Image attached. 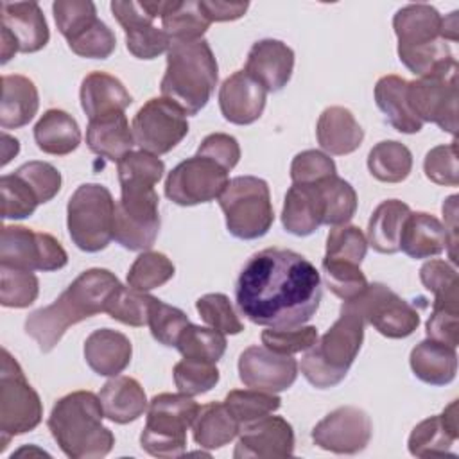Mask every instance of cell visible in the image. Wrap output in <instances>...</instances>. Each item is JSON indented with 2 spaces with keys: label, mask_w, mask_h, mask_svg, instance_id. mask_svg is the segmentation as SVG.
Segmentation results:
<instances>
[{
  "label": "cell",
  "mask_w": 459,
  "mask_h": 459,
  "mask_svg": "<svg viewBox=\"0 0 459 459\" xmlns=\"http://www.w3.org/2000/svg\"><path fill=\"white\" fill-rule=\"evenodd\" d=\"M2 142H4V160H2V165H7L20 151V142L13 136H9L7 133L2 134Z\"/></svg>",
  "instance_id": "cell-64"
},
{
  "label": "cell",
  "mask_w": 459,
  "mask_h": 459,
  "mask_svg": "<svg viewBox=\"0 0 459 459\" xmlns=\"http://www.w3.org/2000/svg\"><path fill=\"white\" fill-rule=\"evenodd\" d=\"M115 206L111 192L99 183L77 186L66 204V226L72 242L86 253H97L113 240Z\"/></svg>",
  "instance_id": "cell-9"
},
{
  "label": "cell",
  "mask_w": 459,
  "mask_h": 459,
  "mask_svg": "<svg viewBox=\"0 0 459 459\" xmlns=\"http://www.w3.org/2000/svg\"><path fill=\"white\" fill-rule=\"evenodd\" d=\"M224 403L235 416V420L242 425L278 411L281 405V398L274 393L249 387L230 391L224 398Z\"/></svg>",
  "instance_id": "cell-45"
},
{
  "label": "cell",
  "mask_w": 459,
  "mask_h": 459,
  "mask_svg": "<svg viewBox=\"0 0 459 459\" xmlns=\"http://www.w3.org/2000/svg\"><path fill=\"white\" fill-rule=\"evenodd\" d=\"M174 264L158 251H143L136 256L127 273V285L140 292H149L161 287L174 276Z\"/></svg>",
  "instance_id": "cell-42"
},
{
  "label": "cell",
  "mask_w": 459,
  "mask_h": 459,
  "mask_svg": "<svg viewBox=\"0 0 459 459\" xmlns=\"http://www.w3.org/2000/svg\"><path fill=\"white\" fill-rule=\"evenodd\" d=\"M36 194L39 204L52 201L61 190V172L47 161H27L14 170Z\"/></svg>",
  "instance_id": "cell-56"
},
{
  "label": "cell",
  "mask_w": 459,
  "mask_h": 459,
  "mask_svg": "<svg viewBox=\"0 0 459 459\" xmlns=\"http://www.w3.org/2000/svg\"><path fill=\"white\" fill-rule=\"evenodd\" d=\"M186 325H190V321L181 308L167 305L158 298H152L147 326L151 328L152 337L160 344L176 348V342Z\"/></svg>",
  "instance_id": "cell-53"
},
{
  "label": "cell",
  "mask_w": 459,
  "mask_h": 459,
  "mask_svg": "<svg viewBox=\"0 0 459 459\" xmlns=\"http://www.w3.org/2000/svg\"><path fill=\"white\" fill-rule=\"evenodd\" d=\"M0 264L48 273L63 269L68 264V255L52 235L13 224L2 228Z\"/></svg>",
  "instance_id": "cell-12"
},
{
  "label": "cell",
  "mask_w": 459,
  "mask_h": 459,
  "mask_svg": "<svg viewBox=\"0 0 459 459\" xmlns=\"http://www.w3.org/2000/svg\"><path fill=\"white\" fill-rule=\"evenodd\" d=\"M0 43H2V65H5L11 57H14V54L16 52H20L18 50V43L14 41V38L5 30V29H2V34H0Z\"/></svg>",
  "instance_id": "cell-63"
},
{
  "label": "cell",
  "mask_w": 459,
  "mask_h": 459,
  "mask_svg": "<svg viewBox=\"0 0 459 459\" xmlns=\"http://www.w3.org/2000/svg\"><path fill=\"white\" fill-rule=\"evenodd\" d=\"M316 326H294V328H273L267 326L262 332V344L269 350L283 355H294L307 351L317 341Z\"/></svg>",
  "instance_id": "cell-54"
},
{
  "label": "cell",
  "mask_w": 459,
  "mask_h": 459,
  "mask_svg": "<svg viewBox=\"0 0 459 459\" xmlns=\"http://www.w3.org/2000/svg\"><path fill=\"white\" fill-rule=\"evenodd\" d=\"M294 50L273 38L260 39L249 48L244 72L260 82L265 91H280L292 77Z\"/></svg>",
  "instance_id": "cell-21"
},
{
  "label": "cell",
  "mask_w": 459,
  "mask_h": 459,
  "mask_svg": "<svg viewBox=\"0 0 459 459\" xmlns=\"http://www.w3.org/2000/svg\"><path fill=\"white\" fill-rule=\"evenodd\" d=\"M407 82L400 75H384L375 84V102L384 113L385 122L396 131L414 134L423 124L414 117L407 102Z\"/></svg>",
  "instance_id": "cell-34"
},
{
  "label": "cell",
  "mask_w": 459,
  "mask_h": 459,
  "mask_svg": "<svg viewBox=\"0 0 459 459\" xmlns=\"http://www.w3.org/2000/svg\"><path fill=\"white\" fill-rule=\"evenodd\" d=\"M133 346L127 335L111 328L91 332L84 341V360L100 377H117L131 362Z\"/></svg>",
  "instance_id": "cell-24"
},
{
  "label": "cell",
  "mask_w": 459,
  "mask_h": 459,
  "mask_svg": "<svg viewBox=\"0 0 459 459\" xmlns=\"http://www.w3.org/2000/svg\"><path fill=\"white\" fill-rule=\"evenodd\" d=\"M199 411L197 402L185 393H160L151 398L142 448L154 457H179L186 450V430Z\"/></svg>",
  "instance_id": "cell-7"
},
{
  "label": "cell",
  "mask_w": 459,
  "mask_h": 459,
  "mask_svg": "<svg viewBox=\"0 0 459 459\" xmlns=\"http://www.w3.org/2000/svg\"><path fill=\"white\" fill-rule=\"evenodd\" d=\"M368 251V238L359 226H333L326 237L325 258L342 260L360 265Z\"/></svg>",
  "instance_id": "cell-49"
},
{
  "label": "cell",
  "mask_w": 459,
  "mask_h": 459,
  "mask_svg": "<svg viewBox=\"0 0 459 459\" xmlns=\"http://www.w3.org/2000/svg\"><path fill=\"white\" fill-rule=\"evenodd\" d=\"M321 296V274L316 265L283 247L251 255L235 283L240 314L260 326H301L317 312Z\"/></svg>",
  "instance_id": "cell-1"
},
{
  "label": "cell",
  "mask_w": 459,
  "mask_h": 459,
  "mask_svg": "<svg viewBox=\"0 0 459 459\" xmlns=\"http://www.w3.org/2000/svg\"><path fill=\"white\" fill-rule=\"evenodd\" d=\"M39 108L36 84L18 74L2 75L0 126L2 129H18L27 126Z\"/></svg>",
  "instance_id": "cell-33"
},
{
  "label": "cell",
  "mask_w": 459,
  "mask_h": 459,
  "mask_svg": "<svg viewBox=\"0 0 459 459\" xmlns=\"http://www.w3.org/2000/svg\"><path fill=\"white\" fill-rule=\"evenodd\" d=\"M195 154L213 160L215 163H219L222 169H226L230 172L231 169L237 167V163L240 160V145H238L237 138L231 134L212 133L201 142Z\"/></svg>",
  "instance_id": "cell-60"
},
{
  "label": "cell",
  "mask_w": 459,
  "mask_h": 459,
  "mask_svg": "<svg viewBox=\"0 0 459 459\" xmlns=\"http://www.w3.org/2000/svg\"><path fill=\"white\" fill-rule=\"evenodd\" d=\"M333 174H337L333 160L316 149L296 154L290 163V179L298 185H314Z\"/></svg>",
  "instance_id": "cell-58"
},
{
  "label": "cell",
  "mask_w": 459,
  "mask_h": 459,
  "mask_svg": "<svg viewBox=\"0 0 459 459\" xmlns=\"http://www.w3.org/2000/svg\"><path fill=\"white\" fill-rule=\"evenodd\" d=\"M111 13L126 34V47L136 59H154L170 47L163 29L154 25V18L142 2H111Z\"/></svg>",
  "instance_id": "cell-19"
},
{
  "label": "cell",
  "mask_w": 459,
  "mask_h": 459,
  "mask_svg": "<svg viewBox=\"0 0 459 459\" xmlns=\"http://www.w3.org/2000/svg\"><path fill=\"white\" fill-rule=\"evenodd\" d=\"M323 199V224L342 226L351 221L357 212V192L355 188L337 174L316 183Z\"/></svg>",
  "instance_id": "cell-40"
},
{
  "label": "cell",
  "mask_w": 459,
  "mask_h": 459,
  "mask_svg": "<svg viewBox=\"0 0 459 459\" xmlns=\"http://www.w3.org/2000/svg\"><path fill=\"white\" fill-rule=\"evenodd\" d=\"M294 454L292 425L281 416H262L242 423L238 429V443L235 445V459H280Z\"/></svg>",
  "instance_id": "cell-18"
},
{
  "label": "cell",
  "mask_w": 459,
  "mask_h": 459,
  "mask_svg": "<svg viewBox=\"0 0 459 459\" xmlns=\"http://www.w3.org/2000/svg\"><path fill=\"white\" fill-rule=\"evenodd\" d=\"M393 29L398 48H416L443 38V16L429 4H409L396 11Z\"/></svg>",
  "instance_id": "cell-27"
},
{
  "label": "cell",
  "mask_w": 459,
  "mask_h": 459,
  "mask_svg": "<svg viewBox=\"0 0 459 459\" xmlns=\"http://www.w3.org/2000/svg\"><path fill=\"white\" fill-rule=\"evenodd\" d=\"M459 437L457 400L450 402L441 414L420 421L407 441L409 454L414 457L452 455L450 446Z\"/></svg>",
  "instance_id": "cell-23"
},
{
  "label": "cell",
  "mask_w": 459,
  "mask_h": 459,
  "mask_svg": "<svg viewBox=\"0 0 459 459\" xmlns=\"http://www.w3.org/2000/svg\"><path fill=\"white\" fill-rule=\"evenodd\" d=\"M407 102L414 117L457 134V74L448 77H418L407 82Z\"/></svg>",
  "instance_id": "cell-15"
},
{
  "label": "cell",
  "mask_w": 459,
  "mask_h": 459,
  "mask_svg": "<svg viewBox=\"0 0 459 459\" xmlns=\"http://www.w3.org/2000/svg\"><path fill=\"white\" fill-rule=\"evenodd\" d=\"M240 423L230 412L224 402H212L199 407L194 423V441L206 450H217L238 436Z\"/></svg>",
  "instance_id": "cell-37"
},
{
  "label": "cell",
  "mask_w": 459,
  "mask_h": 459,
  "mask_svg": "<svg viewBox=\"0 0 459 459\" xmlns=\"http://www.w3.org/2000/svg\"><path fill=\"white\" fill-rule=\"evenodd\" d=\"M230 178L228 170L206 156L194 154L178 163L167 176L165 195L179 206L210 203L222 194Z\"/></svg>",
  "instance_id": "cell-13"
},
{
  "label": "cell",
  "mask_w": 459,
  "mask_h": 459,
  "mask_svg": "<svg viewBox=\"0 0 459 459\" xmlns=\"http://www.w3.org/2000/svg\"><path fill=\"white\" fill-rule=\"evenodd\" d=\"M68 47L79 57L108 59L115 52L117 38L102 20H97L88 30L68 41Z\"/></svg>",
  "instance_id": "cell-57"
},
{
  "label": "cell",
  "mask_w": 459,
  "mask_h": 459,
  "mask_svg": "<svg viewBox=\"0 0 459 459\" xmlns=\"http://www.w3.org/2000/svg\"><path fill=\"white\" fill-rule=\"evenodd\" d=\"M199 9L212 22H233L246 14L247 2H226V0H197Z\"/></svg>",
  "instance_id": "cell-61"
},
{
  "label": "cell",
  "mask_w": 459,
  "mask_h": 459,
  "mask_svg": "<svg viewBox=\"0 0 459 459\" xmlns=\"http://www.w3.org/2000/svg\"><path fill=\"white\" fill-rule=\"evenodd\" d=\"M34 140L39 151L52 156H66L81 143L77 120L63 109H47L34 126Z\"/></svg>",
  "instance_id": "cell-35"
},
{
  "label": "cell",
  "mask_w": 459,
  "mask_h": 459,
  "mask_svg": "<svg viewBox=\"0 0 459 459\" xmlns=\"http://www.w3.org/2000/svg\"><path fill=\"white\" fill-rule=\"evenodd\" d=\"M425 176L436 183L445 186H457L459 183V169H457V142H450L445 145L432 147L423 160Z\"/></svg>",
  "instance_id": "cell-55"
},
{
  "label": "cell",
  "mask_w": 459,
  "mask_h": 459,
  "mask_svg": "<svg viewBox=\"0 0 459 459\" xmlns=\"http://www.w3.org/2000/svg\"><path fill=\"white\" fill-rule=\"evenodd\" d=\"M298 377V362L267 346L253 344L238 357V378L246 387L280 393L287 391Z\"/></svg>",
  "instance_id": "cell-17"
},
{
  "label": "cell",
  "mask_w": 459,
  "mask_h": 459,
  "mask_svg": "<svg viewBox=\"0 0 459 459\" xmlns=\"http://www.w3.org/2000/svg\"><path fill=\"white\" fill-rule=\"evenodd\" d=\"M446 231L443 222L427 212H411L400 235V249L414 258L423 260L446 249Z\"/></svg>",
  "instance_id": "cell-31"
},
{
  "label": "cell",
  "mask_w": 459,
  "mask_h": 459,
  "mask_svg": "<svg viewBox=\"0 0 459 459\" xmlns=\"http://www.w3.org/2000/svg\"><path fill=\"white\" fill-rule=\"evenodd\" d=\"M378 333L389 339H403L420 326V312L384 283H369L366 290L350 301Z\"/></svg>",
  "instance_id": "cell-14"
},
{
  "label": "cell",
  "mask_w": 459,
  "mask_h": 459,
  "mask_svg": "<svg viewBox=\"0 0 459 459\" xmlns=\"http://www.w3.org/2000/svg\"><path fill=\"white\" fill-rule=\"evenodd\" d=\"M321 269L326 287L342 301H351L359 298L369 285L366 274L357 264L323 258Z\"/></svg>",
  "instance_id": "cell-46"
},
{
  "label": "cell",
  "mask_w": 459,
  "mask_h": 459,
  "mask_svg": "<svg viewBox=\"0 0 459 459\" xmlns=\"http://www.w3.org/2000/svg\"><path fill=\"white\" fill-rule=\"evenodd\" d=\"M427 337L457 348L459 344V307L432 305L427 321Z\"/></svg>",
  "instance_id": "cell-59"
},
{
  "label": "cell",
  "mask_w": 459,
  "mask_h": 459,
  "mask_svg": "<svg viewBox=\"0 0 459 459\" xmlns=\"http://www.w3.org/2000/svg\"><path fill=\"white\" fill-rule=\"evenodd\" d=\"M420 280L423 287L434 294L432 305L459 307V276L454 265L432 258L421 265Z\"/></svg>",
  "instance_id": "cell-44"
},
{
  "label": "cell",
  "mask_w": 459,
  "mask_h": 459,
  "mask_svg": "<svg viewBox=\"0 0 459 459\" xmlns=\"http://www.w3.org/2000/svg\"><path fill=\"white\" fill-rule=\"evenodd\" d=\"M86 143L91 152L113 163H118L131 152L133 145H136L126 113H113L90 120L86 127Z\"/></svg>",
  "instance_id": "cell-29"
},
{
  "label": "cell",
  "mask_w": 459,
  "mask_h": 459,
  "mask_svg": "<svg viewBox=\"0 0 459 459\" xmlns=\"http://www.w3.org/2000/svg\"><path fill=\"white\" fill-rule=\"evenodd\" d=\"M228 231L240 240L264 237L273 222L274 212L267 181L256 176H237L228 181L219 195Z\"/></svg>",
  "instance_id": "cell-8"
},
{
  "label": "cell",
  "mask_w": 459,
  "mask_h": 459,
  "mask_svg": "<svg viewBox=\"0 0 459 459\" xmlns=\"http://www.w3.org/2000/svg\"><path fill=\"white\" fill-rule=\"evenodd\" d=\"M267 91L244 70L233 72L219 88V108L222 117L237 126L256 122L265 108Z\"/></svg>",
  "instance_id": "cell-20"
},
{
  "label": "cell",
  "mask_w": 459,
  "mask_h": 459,
  "mask_svg": "<svg viewBox=\"0 0 459 459\" xmlns=\"http://www.w3.org/2000/svg\"><path fill=\"white\" fill-rule=\"evenodd\" d=\"M373 434V423L366 411L342 405L328 412L312 429V441L319 448L333 454H359L362 452Z\"/></svg>",
  "instance_id": "cell-16"
},
{
  "label": "cell",
  "mask_w": 459,
  "mask_h": 459,
  "mask_svg": "<svg viewBox=\"0 0 459 459\" xmlns=\"http://www.w3.org/2000/svg\"><path fill=\"white\" fill-rule=\"evenodd\" d=\"M152 298L154 296L147 292H140L129 285L124 287L120 283L108 301L106 314H109L111 319L129 326H145L149 323V308Z\"/></svg>",
  "instance_id": "cell-47"
},
{
  "label": "cell",
  "mask_w": 459,
  "mask_h": 459,
  "mask_svg": "<svg viewBox=\"0 0 459 459\" xmlns=\"http://www.w3.org/2000/svg\"><path fill=\"white\" fill-rule=\"evenodd\" d=\"M104 416L113 423H131L138 420L149 407L147 396L140 382L133 377H113L99 393Z\"/></svg>",
  "instance_id": "cell-30"
},
{
  "label": "cell",
  "mask_w": 459,
  "mask_h": 459,
  "mask_svg": "<svg viewBox=\"0 0 459 459\" xmlns=\"http://www.w3.org/2000/svg\"><path fill=\"white\" fill-rule=\"evenodd\" d=\"M176 348L183 359L217 364V360H221L226 351V337L219 330L190 323L183 328Z\"/></svg>",
  "instance_id": "cell-41"
},
{
  "label": "cell",
  "mask_w": 459,
  "mask_h": 459,
  "mask_svg": "<svg viewBox=\"0 0 459 459\" xmlns=\"http://www.w3.org/2000/svg\"><path fill=\"white\" fill-rule=\"evenodd\" d=\"M364 317L350 303L341 305L337 321L317 337L301 359V375L317 389L335 387L344 380L364 341Z\"/></svg>",
  "instance_id": "cell-6"
},
{
  "label": "cell",
  "mask_w": 459,
  "mask_h": 459,
  "mask_svg": "<svg viewBox=\"0 0 459 459\" xmlns=\"http://www.w3.org/2000/svg\"><path fill=\"white\" fill-rule=\"evenodd\" d=\"M102 418L104 409L95 393L74 391L54 403L47 425L66 457L99 459L115 445V436L102 425Z\"/></svg>",
  "instance_id": "cell-4"
},
{
  "label": "cell",
  "mask_w": 459,
  "mask_h": 459,
  "mask_svg": "<svg viewBox=\"0 0 459 459\" xmlns=\"http://www.w3.org/2000/svg\"><path fill=\"white\" fill-rule=\"evenodd\" d=\"M2 29H5L22 54L41 50L48 39L50 30L45 14L38 2H2Z\"/></svg>",
  "instance_id": "cell-22"
},
{
  "label": "cell",
  "mask_w": 459,
  "mask_h": 459,
  "mask_svg": "<svg viewBox=\"0 0 459 459\" xmlns=\"http://www.w3.org/2000/svg\"><path fill=\"white\" fill-rule=\"evenodd\" d=\"M409 364L414 377L421 382L446 385L457 373V351L454 346L427 337L412 348Z\"/></svg>",
  "instance_id": "cell-32"
},
{
  "label": "cell",
  "mask_w": 459,
  "mask_h": 459,
  "mask_svg": "<svg viewBox=\"0 0 459 459\" xmlns=\"http://www.w3.org/2000/svg\"><path fill=\"white\" fill-rule=\"evenodd\" d=\"M217 79V59L206 39L170 41L160 84L161 97L179 106L186 117L195 115L208 104Z\"/></svg>",
  "instance_id": "cell-5"
},
{
  "label": "cell",
  "mask_w": 459,
  "mask_h": 459,
  "mask_svg": "<svg viewBox=\"0 0 459 459\" xmlns=\"http://www.w3.org/2000/svg\"><path fill=\"white\" fill-rule=\"evenodd\" d=\"M174 384L179 393L188 396H197L208 393L219 382V369L212 362L183 359L179 360L174 369Z\"/></svg>",
  "instance_id": "cell-50"
},
{
  "label": "cell",
  "mask_w": 459,
  "mask_h": 459,
  "mask_svg": "<svg viewBox=\"0 0 459 459\" xmlns=\"http://www.w3.org/2000/svg\"><path fill=\"white\" fill-rule=\"evenodd\" d=\"M81 108L88 120L124 113L131 106L133 97L126 86L106 72H91L81 82Z\"/></svg>",
  "instance_id": "cell-26"
},
{
  "label": "cell",
  "mask_w": 459,
  "mask_h": 459,
  "mask_svg": "<svg viewBox=\"0 0 459 459\" xmlns=\"http://www.w3.org/2000/svg\"><path fill=\"white\" fill-rule=\"evenodd\" d=\"M210 22L199 9L197 0H167L161 14V29L170 41L203 39Z\"/></svg>",
  "instance_id": "cell-38"
},
{
  "label": "cell",
  "mask_w": 459,
  "mask_h": 459,
  "mask_svg": "<svg viewBox=\"0 0 459 459\" xmlns=\"http://www.w3.org/2000/svg\"><path fill=\"white\" fill-rule=\"evenodd\" d=\"M411 208L398 199L382 201L368 222V244L382 255H394L400 251V235Z\"/></svg>",
  "instance_id": "cell-36"
},
{
  "label": "cell",
  "mask_w": 459,
  "mask_h": 459,
  "mask_svg": "<svg viewBox=\"0 0 459 459\" xmlns=\"http://www.w3.org/2000/svg\"><path fill=\"white\" fill-rule=\"evenodd\" d=\"M120 199L115 206L113 238L129 251H147L160 233V197L154 186L165 163L145 151H131L118 163Z\"/></svg>",
  "instance_id": "cell-2"
},
{
  "label": "cell",
  "mask_w": 459,
  "mask_h": 459,
  "mask_svg": "<svg viewBox=\"0 0 459 459\" xmlns=\"http://www.w3.org/2000/svg\"><path fill=\"white\" fill-rule=\"evenodd\" d=\"M443 215H445V231H446V249L452 264H457L455 256V246H457V195H450L443 203Z\"/></svg>",
  "instance_id": "cell-62"
},
{
  "label": "cell",
  "mask_w": 459,
  "mask_h": 459,
  "mask_svg": "<svg viewBox=\"0 0 459 459\" xmlns=\"http://www.w3.org/2000/svg\"><path fill=\"white\" fill-rule=\"evenodd\" d=\"M52 13L59 32L66 41L75 39L99 20L95 4L88 0H56L52 4Z\"/></svg>",
  "instance_id": "cell-48"
},
{
  "label": "cell",
  "mask_w": 459,
  "mask_h": 459,
  "mask_svg": "<svg viewBox=\"0 0 459 459\" xmlns=\"http://www.w3.org/2000/svg\"><path fill=\"white\" fill-rule=\"evenodd\" d=\"M43 418L39 394L25 378L18 360L2 348L0 369V450L20 434L34 430Z\"/></svg>",
  "instance_id": "cell-10"
},
{
  "label": "cell",
  "mask_w": 459,
  "mask_h": 459,
  "mask_svg": "<svg viewBox=\"0 0 459 459\" xmlns=\"http://www.w3.org/2000/svg\"><path fill=\"white\" fill-rule=\"evenodd\" d=\"M0 192L4 219H27L39 204L34 190L16 172L0 178Z\"/></svg>",
  "instance_id": "cell-51"
},
{
  "label": "cell",
  "mask_w": 459,
  "mask_h": 459,
  "mask_svg": "<svg viewBox=\"0 0 459 459\" xmlns=\"http://www.w3.org/2000/svg\"><path fill=\"white\" fill-rule=\"evenodd\" d=\"M118 285V278L108 269L93 267L81 273L54 303L29 314L25 333L36 341L39 351H52L70 326L106 312Z\"/></svg>",
  "instance_id": "cell-3"
},
{
  "label": "cell",
  "mask_w": 459,
  "mask_h": 459,
  "mask_svg": "<svg viewBox=\"0 0 459 459\" xmlns=\"http://www.w3.org/2000/svg\"><path fill=\"white\" fill-rule=\"evenodd\" d=\"M316 136L321 149L330 156H344L357 151L364 140V129L348 108L330 106L317 118Z\"/></svg>",
  "instance_id": "cell-25"
},
{
  "label": "cell",
  "mask_w": 459,
  "mask_h": 459,
  "mask_svg": "<svg viewBox=\"0 0 459 459\" xmlns=\"http://www.w3.org/2000/svg\"><path fill=\"white\" fill-rule=\"evenodd\" d=\"M195 308L201 319L213 330L222 332L224 335H237L244 330L242 321L238 319L230 298L221 292L204 294L195 301Z\"/></svg>",
  "instance_id": "cell-52"
},
{
  "label": "cell",
  "mask_w": 459,
  "mask_h": 459,
  "mask_svg": "<svg viewBox=\"0 0 459 459\" xmlns=\"http://www.w3.org/2000/svg\"><path fill=\"white\" fill-rule=\"evenodd\" d=\"M323 215L325 208L317 185L292 183L285 194L281 210L285 231L296 237H308L323 224Z\"/></svg>",
  "instance_id": "cell-28"
},
{
  "label": "cell",
  "mask_w": 459,
  "mask_h": 459,
  "mask_svg": "<svg viewBox=\"0 0 459 459\" xmlns=\"http://www.w3.org/2000/svg\"><path fill=\"white\" fill-rule=\"evenodd\" d=\"M39 281L32 271L0 264V303L7 308H25L36 301Z\"/></svg>",
  "instance_id": "cell-43"
},
{
  "label": "cell",
  "mask_w": 459,
  "mask_h": 459,
  "mask_svg": "<svg viewBox=\"0 0 459 459\" xmlns=\"http://www.w3.org/2000/svg\"><path fill=\"white\" fill-rule=\"evenodd\" d=\"M131 129L140 151L160 156L170 152L188 134V120L172 100L154 97L136 111Z\"/></svg>",
  "instance_id": "cell-11"
},
{
  "label": "cell",
  "mask_w": 459,
  "mask_h": 459,
  "mask_svg": "<svg viewBox=\"0 0 459 459\" xmlns=\"http://www.w3.org/2000/svg\"><path fill=\"white\" fill-rule=\"evenodd\" d=\"M368 169L371 176L382 183H402L412 170V154L403 143L384 140L371 147Z\"/></svg>",
  "instance_id": "cell-39"
}]
</instances>
